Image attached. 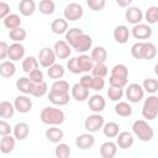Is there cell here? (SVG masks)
Segmentation results:
<instances>
[{"mask_svg": "<svg viewBox=\"0 0 158 158\" xmlns=\"http://www.w3.org/2000/svg\"><path fill=\"white\" fill-rule=\"evenodd\" d=\"M40 117H41V121L44 125H48V126H58V125H62L64 122L65 115H64L63 110H60L58 107L47 106V107L42 109Z\"/></svg>", "mask_w": 158, "mask_h": 158, "instance_id": "1", "label": "cell"}, {"mask_svg": "<svg viewBox=\"0 0 158 158\" xmlns=\"http://www.w3.org/2000/svg\"><path fill=\"white\" fill-rule=\"evenodd\" d=\"M132 132L142 142H149L154 136L152 126L146 120H136L132 125Z\"/></svg>", "mask_w": 158, "mask_h": 158, "instance_id": "2", "label": "cell"}, {"mask_svg": "<svg viewBox=\"0 0 158 158\" xmlns=\"http://www.w3.org/2000/svg\"><path fill=\"white\" fill-rule=\"evenodd\" d=\"M142 116L147 121H152L158 116V96L152 94L149 95L142 106Z\"/></svg>", "mask_w": 158, "mask_h": 158, "instance_id": "3", "label": "cell"}, {"mask_svg": "<svg viewBox=\"0 0 158 158\" xmlns=\"http://www.w3.org/2000/svg\"><path fill=\"white\" fill-rule=\"evenodd\" d=\"M104 125H105V120L99 112H94V114L89 115L84 121L85 130L88 132H91V133L98 132L99 130H102Z\"/></svg>", "mask_w": 158, "mask_h": 158, "instance_id": "4", "label": "cell"}, {"mask_svg": "<svg viewBox=\"0 0 158 158\" xmlns=\"http://www.w3.org/2000/svg\"><path fill=\"white\" fill-rule=\"evenodd\" d=\"M64 19L67 21H78L84 15V9L78 2H69L63 10Z\"/></svg>", "mask_w": 158, "mask_h": 158, "instance_id": "5", "label": "cell"}, {"mask_svg": "<svg viewBox=\"0 0 158 158\" xmlns=\"http://www.w3.org/2000/svg\"><path fill=\"white\" fill-rule=\"evenodd\" d=\"M144 96V89L137 83H132L126 89V98L130 102H139Z\"/></svg>", "mask_w": 158, "mask_h": 158, "instance_id": "6", "label": "cell"}, {"mask_svg": "<svg viewBox=\"0 0 158 158\" xmlns=\"http://www.w3.org/2000/svg\"><path fill=\"white\" fill-rule=\"evenodd\" d=\"M56 58H57V56H56L53 48L44 47L38 53V62L44 68H49L51 65H53L56 63Z\"/></svg>", "mask_w": 158, "mask_h": 158, "instance_id": "7", "label": "cell"}, {"mask_svg": "<svg viewBox=\"0 0 158 158\" xmlns=\"http://www.w3.org/2000/svg\"><path fill=\"white\" fill-rule=\"evenodd\" d=\"M91 46H93L91 37L86 33H83L75 40V42L72 44V48L75 49L78 53H85L86 51H89L91 48Z\"/></svg>", "mask_w": 158, "mask_h": 158, "instance_id": "8", "label": "cell"}, {"mask_svg": "<svg viewBox=\"0 0 158 158\" xmlns=\"http://www.w3.org/2000/svg\"><path fill=\"white\" fill-rule=\"evenodd\" d=\"M131 33L136 40H148L152 36L153 31L148 23H137L133 25Z\"/></svg>", "mask_w": 158, "mask_h": 158, "instance_id": "9", "label": "cell"}, {"mask_svg": "<svg viewBox=\"0 0 158 158\" xmlns=\"http://www.w3.org/2000/svg\"><path fill=\"white\" fill-rule=\"evenodd\" d=\"M14 105H15L16 111H19L20 114H27L32 109V100L26 94H22L15 98Z\"/></svg>", "mask_w": 158, "mask_h": 158, "instance_id": "10", "label": "cell"}, {"mask_svg": "<svg viewBox=\"0 0 158 158\" xmlns=\"http://www.w3.org/2000/svg\"><path fill=\"white\" fill-rule=\"evenodd\" d=\"M53 49H54L57 58L59 59H67L72 54V46L67 41H63V40L57 41L53 46Z\"/></svg>", "mask_w": 158, "mask_h": 158, "instance_id": "11", "label": "cell"}, {"mask_svg": "<svg viewBox=\"0 0 158 158\" xmlns=\"http://www.w3.org/2000/svg\"><path fill=\"white\" fill-rule=\"evenodd\" d=\"M125 17H126V21L132 23V25H137V23H141V21L143 20L144 15L142 12V10L137 6H128L126 12H125Z\"/></svg>", "mask_w": 158, "mask_h": 158, "instance_id": "12", "label": "cell"}, {"mask_svg": "<svg viewBox=\"0 0 158 158\" xmlns=\"http://www.w3.org/2000/svg\"><path fill=\"white\" fill-rule=\"evenodd\" d=\"M95 144V137L93 136L91 132L88 133H81L77 136L75 138V146L79 149H89Z\"/></svg>", "mask_w": 158, "mask_h": 158, "instance_id": "13", "label": "cell"}, {"mask_svg": "<svg viewBox=\"0 0 158 158\" xmlns=\"http://www.w3.org/2000/svg\"><path fill=\"white\" fill-rule=\"evenodd\" d=\"M133 142H135L133 135L131 132H128V131H122L116 136V144L121 149L131 148L133 146Z\"/></svg>", "mask_w": 158, "mask_h": 158, "instance_id": "14", "label": "cell"}, {"mask_svg": "<svg viewBox=\"0 0 158 158\" xmlns=\"http://www.w3.org/2000/svg\"><path fill=\"white\" fill-rule=\"evenodd\" d=\"M70 95L75 101H85L89 98V89L80 85V83H75L70 89Z\"/></svg>", "mask_w": 158, "mask_h": 158, "instance_id": "15", "label": "cell"}, {"mask_svg": "<svg viewBox=\"0 0 158 158\" xmlns=\"http://www.w3.org/2000/svg\"><path fill=\"white\" fill-rule=\"evenodd\" d=\"M25 56V47L21 44V42H14L9 46V58L12 62H17L22 59Z\"/></svg>", "mask_w": 158, "mask_h": 158, "instance_id": "16", "label": "cell"}, {"mask_svg": "<svg viewBox=\"0 0 158 158\" xmlns=\"http://www.w3.org/2000/svg\"><path fill=\"white\" fill-rule=\"evenodd\" d=\"M88 105H89V109L93 111V112H101L105 106H106V101L104 99L102 95H99V94H95V95H91L89 101H88Z\"/></svg>", "mask_w": 158, "mask_h": 158, "instance_id": "17", "label": "cell"}, {"mask_svg": "<svg viewBox=\"0 0 158 158\" xmlns=\"http://www.w3.org/2000/svg\"><path fill=\"white\" fill-rule=\"evenodd\" d=\"M130 35H131V33H130V30H128V27L125 26V25H118V26H116L115 30H114V38H115V41H116L117 43H120V44H125V43L128 41Z\"/></svg>", "mask_w": 158, "mask_h": 158, "instance_id": "18", "label": "cell"}, {"mask_svg": "<svg viewBox=\"0 0 158 158\" xmlns=\"http://www.w3.org/2000/svg\"><path fill=\"white\" fill-rule=\"evenodd\" d=\"M33 88H35V83L27 77H21L16 80V89L19 91H21L22 94H26V95L30 94L31 95Z\"/></svg>", "mask_w": 158, "mask_h": 158, "instance_id": "19", "label": "cell"}, {"mask_svg": "<svg viewBox=\"0 0 158 158\" xmlns=\"http://www.w3.org/2000/svg\"><path fill=\"white\" fill-rule=\"evenodd\" d=\"M117 153V144L112 141H106L100 146V156L102 158H114Z\"/></svg>", "mask_w": 158, "mask_h": 158, "instance_id": "20", "label": "cell"}, {"mask_svg": "<svg viewBox=\"0 0 158 158\" xmlns=\"http://www.w3.org/2000/svg\"><path fill=\"white\" fill-rule=\"evenodd\" d=\"M69 99H70L69 93L68 94H62V93H54V91L49 90L48 100L53 105H56V106H64V105H67L69 102Z\"/></svg>", "mask_w": 158, "mask_h": 158, "instance_id": "21", "label": "cell"}, {"mask_svg": "<svg viewBox=\"0 0 158 158\" xmlns=\"http://www.w3.org/2000/svg\"><path fill=\"white\" fill-rule=\"evenodd\" d=\"M46 138L52 143H59L64 138V132L57 126H49L46 130Z\"/></svg>", "mask_w": 158, "mask_h": 158, "instance_id": "22", "label": "cell"}, {"mask_svg": "<svg viewBox=\"0 0 158 158\" xmlns=\"http://www.w3.org/2000/svg\"><path fill=\"white\" fill-rule=\"evenodd\" d=\"M15 136L11 135H6V136H1V141H0V151L2 154H9L14 151L15 148Z\"/></svg>", "mask_w": 158, "mask_h": 158, "instance_id": "23", "label": "cell"}, {"mask_svg": "<svg viewBox=\"0 0 158 158\" xmlns=\"http://www.w3.org/2000/svg\"><path fill=\"white\" fill-rule=\"evenodd\" d=\"M12 133L17 141H23L27 138V136L30 133V126L26 122H19L14 126Z\"/></svg>", "mask_w": 158, "mask_h": 158, "instance_id": "24", "label": "cell"}, {"mask_svg": "<svg viewBox=\"0 0 158 158\" xmlns=\"http://www.w3.org/2000/svg\"><path fill=\"white\" fill-rule=\"evenodd\" d=\"M51 30L56 35H63V33L65 35V32L68 31V21L62 17L54 19L51 22Z\"/></svg>", "mask_w": 158, "mask_h": 158, "instance_id": "25", "label": "cell"}, {"mask_svg": "<svg viewBox=\"0 0 158 158\" xmlns=\"http://www.w3.org/2000/svg\"><path fill=\"white\" fill-rule=\"evenodd\" d=\"M91 59L94 60V63H105L107 59V52L105 49V47L102 46H96L91 49V54H90Z\"/></svg>", "mask_w": 158, "mask_h": 158, "instance_id": "26", "label": "cell"}, {"mask_svg": "<svg viewBox=\"0 0 158 158\" xmlns=\"http://www.w3.org/2000/svg\"><path fill=\"white\" fill-rule=\"evenodd\" d=\"M16 73V65L12 60H2L0 64V75L2 78H11Z\"/></svg>", "mask_w": 158, "mask_h": 158, "instance_id": "27", "label": "cell"}, {"mask_svg": "<svg viewBox=\"0 0 158 158\" xmlns=\"http://www.w3.org/2000/svg\"><path fill=\"white\" fill-rule=\"evenodd\" d=\"M20 14L23 16H31L36 11V2L33 0H21L19 4Z\"/></svg>", "mask_w": 158, "mask_h": 158, "instance_id": "28", "label": "cell"}, {"mask_svg": "<svg viewBox=\"0 0 158 158\" xmlns=\"http://www.w3.org/2000/svg\"><path fill=\"white\" fill-rule=\"evenodd\" d=\"M77 59H78V64H79V67H80V69H81L83 73L91 72V69H93V67H94L95 63H94V60L91 59L90 56L83 53L79 57H77Z\"/></svg>", "mask_w": 158, "mask_h": 158, "instance_id": "29", "label": "cell"}, {"mask_svg": "<svg viewBox=\"0 0 158 158\" xmlns=\"http://www.w3.org/2000/svg\"><path fill=\"white\" fill-rule=\"evenodd\" d=\"M111 77L117 78V79H123V80H128V68L125 64H115L111 69Z\"/></svg>", "mask_w": 158, "mask_h": 158, "instance_id": "30", "label": "cell"}, {"mask_svg": "<svg viewBox=\"0 0 158 158\" xmlns=\"http://www.w3.org/2000/svg\"><path fill=\"white\" fill-rule=\"evenodd\" d=\"M15 105L10 101H1L0 102V116L1 118H11L15 114Z\"/></svg>", "mask_w": 158, "mask_h": 158, "instance_id": "31", "label": "cell"}, {"mask_svg": "<svg viewBox=\"0 0 158 158\" xmlns=\"http://www.w3.org/2000/svg\"><path fill=\"white\" fill-rule=\"evenodd\" d=\"M102 133H104L107 138H115V137L120 133V126H118V123H116V122H114V121L106 122V123L102 126Z\"/></svg>", "mask_w": 158, "mask_h": 158, "instance_id": "32", "label": "cell"}, {"mask_svg": "<svg viewBox=\"0 0 158 158\" xmlns=\"http://www.w3.org/2000/svg\"><path fill=\"white\" fill-rule=\"evenodd\" d=\"M2 22H4V26L9 30H14V28H17L21 26V19L17 14L7 15L5 19H2Z\"/></svg>", "mask_w": 158, "mask_h": 158, "instance_id": "33", "label": "cell"}, {"mask_svg": "<svg viewBox=\"0 0 158 158\" xmlns=\"http://www.w3.org/2000/svg\"><path fill=\"white\" fill-rule=\"evenodd\" d=\"M115 112L116 115L118 116H122V117H128L132 115V107L128 102L126 101H118L116 105H115Z\"/></svg>", "mask_w": 158, "mask_h": 158, "instance_id": "34", "label": "cell"}, {"mask_svg": "<svg viewBox=\"0 0 158 158\" xmlns=\"http://www.w3.org/2000/svg\"><path fill=\"white\" fill-rule=\"evenodd\" d=\"M64 73H65V72H64L63 65L57 64V63H54L53 65H51L49 68H47V75H48L51 79H54V80H58V79L63 78Z\"/></svg>", "mask_w": 158, "mask_h": 158, "instance_id": "35", "label": "cell"}, {"mask_svg": "<svg viewBox=\"0 0 158 158\" xmlns=\"http://www.w3.org/2000/svg\"><path fill=\"white\" fill-rule=\"evenodd\" d=\"M38 65H40L38 58H35V57H32V56L26 57V58L22 60V70H23L25 73H27V74H28L30 72L37 69Z\"/></svg>", "mask_w": 158, "mask_h": 158, "instance_id": "36", "label": "cell"}, {"mask_svg": "<svg viewBox=\"0 0 158 158\" xmlns=\"http://www.w3.org/2000/svg\"><path fill=\"white\" fill-rule=\"evenodd\" d=\"M38 10L43 15H52L56 10V4L53 0H41L38 4Z\"/></svg>", "mask_w": 158, "mask_h": 158, "instance_id": "37", "label": "cell"}, {"mask_svg": "<svg viewBox=\"0 0 158 158\" xmlns=\"http://www.w3.org/2000/svg\"><path fill=\"white\" fill-rule=\"evenodd\" d=\"M69 83L67 80H63V79H58L56 80L52 86H51V91H54V93H62V94H68L69 93Z\"/></svg>", "mask_w": 158, "mask_h": 158, "instance_id": "38", "label": "cell"}, {"mask_svg": "<svg viewBox=\"0 0 158 158\" xmlns=\"http://www.w3.org/2000/svg\"><path fill=\"white\" fill-rule=\"evenodd\" d=\"M144 20L148 25H154L158 22V6H149L146 10Z\"/></svg>", "mask_w": 158, "mask_h": 158, "instance_id": "39", "label": "cell"}, {"mask_svg": "<svg viewBox=\"0 0 158 158\" xmlns=\"http://www.w3.org/2000/svg\"><path fill=\"white\" fill-rule=\"evenodd\" d=\"M9 36H10V38H11L14 42H22L23 40H26L27 32H26L25 28H22V27L20 26V27H17V28L10 30Z\"/></svg>", "mask_w": 158, "mask_h": 158, "instance_id": "40", "label": "cell"}, {"mask_svg": "<svg viewBox=\"0 0 158 158\" xmlns=\"http://www.w3.org/2000/svg\"><path fill=\"white\" fill-rule=\"evenodd\" d=\"M157 56V47L153 42H144L143 48V59H153Z\"/></svg>", "mask_w": 158, "mask_h": 158, "instance_id": "41", "label": "cell"}, {"mask_svg": "<svg viewBox=\"0 0 158 158\" xmlns=\"http://www.w3.org/2000/svg\"><path fill=\"white\" fill-rule=\"evenodd\" d=\"M54 154L57 158H68L72 154V151L69 148V146L67 143H58L56 149H54Z\"/></svg>", "mask_w": 158, "mask_h": 158, "instance_id": "42", "label": "cell"}, {"mask_svg": "<svg viewBox=\"0 0 158 158\" xmlns=\"http://www.w3.org/2000/svg\"><path fill=\"white\" fill-rule=\"evenodd\" d=\"M83 33H84V31H83L81 28H78V27L69 28V30L65 32V41L72 46V44L75 42V40H77L80 35H83Z\"/></svg>", "mask_w": 158, "mask_h": 158, "instance_id": "43", "label": "cell"}, {"mask_svg": "<svg viewBox=\"0 0 158 158\" xmlns=\"http://www.w3.org/2000/svg\"><path fill=\"white\" fill-rule=\"evenodd\" d=\"M107 96L111 101H120V99L123 96V88L110 85V88L107 89Z\"/></svg>", "mask_w": 158, "mask_h": 158, "instance_id": "44", "label": "cell"}, {"mask_svg": "<svg viewBox=\"0 0 158 158\" xmlns=\"http://www.w3.org/2000/svg\"><path fill=\"white\" fill-rule=\"evenodd\" d=\"M109 70H107V67L105 63H95L93 69H91V75L93 77H101V78H105L107 75Z\"/></svg>", "mask_w": 158, "mask_h": 158, "instance_id": "45", "label": "cell"}, {"mask_svg": "<svg viewBox=\"0 0 158 158\" xmlns=\"http://www.w3.org/2000/svg\"><path fill=\"white\" fill-rule=\"evenodd\" d=\"M143 48H144V42H136L131 47V56L135 59H143Z\"/></svg>", "mask_w": 158, "mask_h": 158, "instance_id": "46", "label": "cell"}, {"mask_svg": "<svg viewBox=\"0 0 158 158\" xmlns=\"http://www.w3.org/2000/svg\"><path fill=\"white\" fill-rule=\"evenodd\" d=\"M142 86H143L144 91H147L149 94H154L158 90V80L153 79V78H147V79H144Z\"/></svg>", "mask_w": 158, "mask_h": 158, "instance_id": "47", "label": "cell"}, {"mask_svg": "<svg viewBox=\"0 0 158 158\" xmlns=\"http://www.w3.org/2000/svg\"><path fill=\"white\" fill-rule=\"evenodd\" d=\"M47 90H48V85H47V83L43 80V81H41V83L35 84V88H33L31 95L35 96V98H42V96L47 93Z\"/></svg>", "mask_w": 158, "mask_h": 158, "instance_id": "48", "label": "cell"}, {"mask_svg": "<svg viewBox=\"0 0 158 158\" xmlns=\"http://www.w3.org/2000/svg\"><path fill=\"white\" fill-rule=\"evenodd\" d=\"M67 68H68V70H69L70 73H73V74L83 73L81 69H80V67H79V64H78V59H77V57H72V58L67 62Z\"/></svg>", "mask_w": 158, "mask_h": 158, "instance_id": "49", "label": "cell"}, {"mask_svg": "<svg viewBox=\"0 0 158 158\" xmlns=\"http://www.w3.org/2000/svg\"><path fill=\"white\" fill-rule=\"evenodd\" d=\"M86 5L93 11H100L105 7L106 0H86Z\"/></svg>", "mask_w": 158, "mask_h": 158, "instance_id": "50", "label": "cell"}, {"mask_svg": "<svg viewBox=\"0 0 158 158\" xmlns=\"http://www.w3.org/2000/svg\"><path fill=\"white\" fill-rule=\"evenodd\" d=\"M28 78L35 83V84H37V83H41V81H43V78H44V74H43V72L41 70V69H35V70H32V72H30L28 73Z\"/></svg>", "mask_w": 158, "mask_h": 158, "instance_id": "51", "label": "cell"}, {"mask_svg": "<svg viewBox=\"0 0 158 158\" xmlns=\"http://www.w3.org/2000/svg\"><path fill=\"white\" fill-rule=\"evenodd\" d=\"M105 88V80L101 77H93V83H91V89L95 91H100Z\"/></svg>", "mask_w": 158, "mask_h": 158, "instance_id": "52", "label": "cell"}, {"mask_svg": "<svg viewBox=\"0 0 158 158\" xmlns=\"http://www.w3.org/2000/svg\"><path fill=\"white\" fill-rule=\"evenodd\" d=\"M12 131H14V127H11L10 123H7L5 120H1V121H0V135H1V136L11 135Z\"/></svg>", "mask_w": 158, "mask_h": 158, "instance_id": "53", "label": "cell"}, {"mask_svg": "<svg viewBox=\"0 0 158 158\" xmlns=\"http://www.w3.org/2000/svg\"><path fill=\"white\" fill-rule=\"evenodd\" d=\"M127 81L128 80H123V79H117V78H114L110 75L109 78V84L112 85V86H118V88H125L127 85Z\"/></svg>", "mask_w": 158, "mask_h": 158, "instance_id": "54", "label": "cell"}, {"mask_svg": "<svg viewBox=\"0 0 158 158\" xmlns=\"http://www.w3.org/2000/svg\"><path fill=\"white\" fill-rule=\"evenodd\" d=\"M80 85H83L84 88L86 89H91V83H93V75H89V74H85L80 78Z\"/></svg>", "mask_w": 158, "mask_h": 158, "instance_id": "55", "label": "cell"}, {"mask_svg": "<svg viewBox=\"0 0 158 158\" xmlns=\"http://www.w3.org/2000/svg\"><path fill=\"white\" fill-rule=\"evenodd\" d=\"M7 15H10V5L5 1L0 2V19H5Z\"/></svg>", "mask_w": 158, "mask_h": 158, "instance_id": "56", "label": "cell"}, {"mask_svg": "<svg viewBox=\"0 0 158 158\" xmlns=\"http://www.w3.org/2000/svg\"><path fill=\"white\" fill-rule=\"evenodd\" d=\"M6 57H9V44L5 41H1L0 42V58L6 59Z\"/></svg>", "mask_w": 158, "mask_h": 158, "instance_id": "57", "label": "cell"}, {"mask_svg": "<svg viewBox=\"0 0 158 158\" xmlns=\"http://www.w3.org/2000/svg\"><path fill=\"white\" fill-rule=\"evenodd\" d=\"M133 0H116V4L120 7H128Z\"/></svg>", "mask_w": 158, "mask_h": 158, "instance_id": "58", "label": "cell"}, {"mask_svg": "<svg viewBox=\"0 0 158 158\" xmlns=\"http://www.w3.org/2000/svg\"><path fill=\"white\" fill-rule=\"evenodd\" d=\"M154 73H156V74L158 75V62H157V63L154 64Z\"/></svg>", "mask_w": 158, "mask_h": 158, "instance_id": "59", "label": "cell"}, {"mask_svg": "<svg viewBox=\"0 0 158 158\" xmlns=\"http://www.w3.org/2000/svg\"><path fill=\"white\" fill-rule=\"evenodd\" d=\"M67 1H69V0H67Z\"/></svg>", "mask_w": 158, "mask_h": 158, "instance_id": "60", "label": "cell"}]
</instances>
